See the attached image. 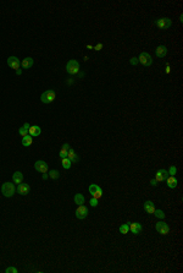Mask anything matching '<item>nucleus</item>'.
I'll use <instances>...</instances> for the list:
<instances>
[{"label": "nucleus", "mask_w": 183, "mask_h": 273, "mask_svg": "<svg viewBox=\"0 0 183 273\" xmlns=\"http://www.w3.org/2000/svg\"><path fill=\"white\" fill-rule=\"evenodd\" d=\"M1 194L5 197H12L16 192V186L12 183H4L1 185Z\"/></svg>", "instance_id": "f257e3e1"}, {"label": "nucleus", "mask_w": 183, "mask_h": 273, "mask_svg": "<svg viewBox=\"0 0 183 273\" xmlns=\"http://www.w3.org/2000/svg\"><path fill=\"white\" fill-rule=\"evenodd\" d=\"M55 98H56V93H55V91L54 89H48V91H45V92L42 93L40 101L44 104H49V103H51V102L55 101Z\"/></svg>", "instance_id": "f03ea898"}, {"label": "nucleus", "mask_w": 183, "mask_h": 273, "mask_svg": "<svg viewBox=\"0 0 183 273\" xmlns=\"http://www.w3.org/2000/svg\"><path fill=\"white\" fill-rule=\"evenodd\" d=\"M66 71L70 75H76L79 72V62L75 59L68 60V62L66 64Z\"/></svg>", "instance_id": "7ed1b4c3"}, {"label": "nucleus", "mask_w": 183, "mask_h": 273, "mask_svg": "<svg viewBox=\"0 0 183 273\" xmlns=\"http://www.w3.org/2000/svg\"><path fill=\"white\" fill-rule=\"evenodd\" d=\"M154 23L161 30H169L172 26V20L169 19V17H159V19L154 21Z\"/></svg>", "instance_id": "20e7f679"}, {"label": "nucleus", "mask_w": 183, "mask_h": 273, "mask_svg": "<svg viewBox=\"0 0 183 273\" xmlns=\"http://www.w3.org/2000/svg\"><path fill=\"white\" fill-rule=\"evenodd\" d=\"M138 61L142 64V65H144V66H150L151 64H153L151 55H150L149 53H146V52H142V53L139 54Z\"/></svg>", "instance_id": "39448f33"}, {"label": "nucleus", "mask_w": 183, "mask_h": 273, "mask_svg": "<svg viewBox=\"0 0 183 273\" xmlns=\"http://www.w3.org/2000/svg\"><path fill=\"white\" fill-rule=\"evenodd\" d=\"M155 228H156V232L161 235H167L170 233V227L166 222H158Z\"/></svg>", "instance_id": "423d86ee"}, {"label": "nucleus", "mask_w": 183, "mask_h": 273, "mask_svg": "<svg viewBox=\"0 0 183 273\" xmlns=\"http://www.w3.org/2000/svg\"><path fill=\"white\" fill-rule=\"evenodd\" d=\"M169 176H170L169 171L165 168H161V169H159L156 171V174H155V180H156L158 183H160V181H165Z\"/></svg>", "instance_id": "0eeeda50"}, {"label": "nucleus", "mask_w": 183, "mask_h": 273, "mask_svg": "<svg viewBox=\"0 0 183 273\" xmlns=\"http://www.w3.org/2000/svg\"><path fill=\"white\" fill-rule=\"evenodd\" d=\"M88 208L86 207V206H83V205H81V206H78V208L76 210V217L78 218V219H84V218H87L88 217Z\"/></svg>", "instance_id": "6e6552de"}, {"label": "nucleus", "mask_w": 183, "mask_h": 273, "mask_svg": "<svg viewBox=\"0 0 183 273\" xmlns=\"http://www.w3.org/2000/svg\"><path fill=\"white\" fill-rule=\"evenodd\" d=\"M34 169L37 170V171H39V173H47L48 171V169H49V167H48V164H47V162H44V160H37L35 163H34Z\"/></svg>", "instance_id": "1a4fd4ad"}, {"label": "nucleus", "mask_w": 183, "mask_h": 273, "mask_svg": "<svg viewBox=\"0 0 183 273\" xmlns=\"http://www.w3.org/2000/svg\"><path fill=\"white\" fill-rule=\"evenodd\" d=\"M7 65L10 66L11 69H14V70L20 69V65H21L20 59H18L17 57H9L7 58Z\"/></svg>", "instance_id": "9d476101"}, {"label": "nucleus", "mask_w": 183, "mask_h": 273, "mask_svg": "<svg viewBox=\"0 0 183 273\" xmlns=\"http://www.w3.org/2000/svg\"><path fill=\"white\" fill-rule=\"evenodd\" d=\"M31 191V186L26 183H21L16 186V192H18L20 195H27Z\"/></svg>", "instance_id": "9b49d317"}, {"label": "nucleus", "mask_w": 183, "mask_h": 273, "mask_svg": "<svg viewBox=\"0 0 183 273\" xmlns=\"http://www.w3.org/2000/svg\"><path fill=\"white\" fill-rule=\"evenodd\" d=\"M167 53H169V49H167L166 45H159V47L155 49V54H156L158 58H165L167 55Z\"/></svg>", "instance_id": "f8f14e48"}, {"label": "nucleus", "mask_w": 183, "mask_h": 273, "mask_svg": "<svg viewBox=\"0 0 183 273\" xmlns=\"http://www.w3.org/2000/svg\"><path fill=\"white\" fill-rule=\"evenodd\" d=\"M143 230V225L140 223H131L130 224V232H132L134 235H138Z\"/></svg>", "instance_id": "ddd939ff"}, {"label": "nucleus", "mask_w": 183, "mask_h": 273, "mask_svg": "<svg viewBox=\"0 0 183 273\" xmlns=\"http://www.w3.org/2000/svg\"><path fill=\"white\" fill-rule=\"evenodd\" d=\"M33 64H34L33 58L27 57V58H24V59L21 61V66H22L23 69H30V68H32V66H33Z\"/></svg>", "instance_id": "4468645a"}, {"label": "nucleus", "mask_w": 183, "mask_h": 273, "mask_svg": "<svg viewBox=\"0 0 183 273\" xmlns=\"http://www.w3.org/2000/svg\"><path fill=\"white\" fill-rule=\"evenodd\" d=\"M144 211L149 214H153L155 211V205L153 201H145L144 202Z\"/></svg>", "instance_id": "2eb2a0df"}, {"label": "nucleus", "mask_w": 183, "mask_h": 273, "mask_svg": "<svg viewBox=\"0 0 183 273\" xmlns=\"http://www.w3.org/2000/svg\"><path fill=\"white\" fill-rule=\"evenodd\" d=\"M165 181H166V184H167V186H169L170 189H176L177 185H178V181H177L176 176H171V175H170Z\"/></svg>", "instance_id": "dca6fc26"}, {"label": "nucleus", "mask_w": 183, "mask_h": 273, "mask_svg": "<svg viewBox=\"0 0 183 273\" xmlns=\"http://www.w3.org/2000/svg\"><path fill=\"white\" fill-rule=\"evenodd\" d=\"M28 134L32 136V137H35V136H39V135L42 134V129H40L38 125H33V126L30 127Z\"/></svg>", "instance_id": "f3484780"}, {"label": "nucleus", "mask_w": 183, "mask_h": 273, "mask_svg": "<svg viewBox=\"0 0 183 273\" xmlns=\"http://www.w3.org/2000/svg\"><path fill=\"white\" fill-rule=\"evenodd\" d=\"M12 181H14L16 185L21 184L22 181H23V174H22L21 171H15L14 174H12Z\"/></svg>", "instance_id": "a211bd4d"}, {"label": "nucleus", "mask_w": 183, "mask_h": 273, "mask_svg": "<svg viewBox=\"0 0 183 273\" xmlns=\"http://www.w3.org/2000/svg\"><path fill=\"white\" fill-rule=\"evenodd\" d=\"M67 158L72 162V163H77L78 160H79V157L76 154V152H75V150L73 148H71L70 147V150H68V153H67Z\"/></svg>", "instance_id": "6ab92c4d"}, {"label": "nucleus", "mask_w": 183, "mask_h": 273, "mask_svg": "<svg viewBox=\"0 0 183 273\" xmlns=\"http://www.w3.org/2000/svg\"><path fill=\"white\" fill-rule=\"evenodd\" d=\"M68 150H70V144L68 143H63L62 147L59 152V157L62 159V158H66L67 157V153H68Z\"/></svg>", "instance_id": "aec40b11"}, {"label": "nucleus", "mask_w": 183, "mask_h": 273, "mask_svg": "<svg viewBox=\"0 0 183 273\" xmlns=\"http://www.w3.org/2000/svg\"><path fill=\"white\" fill-rule=\"evenodd\" d=\"M33 143V137L32 136L28 134V135H26V136H23L22 137V144L24 147H30L31 144Z\"/></svg>", "instance_id": "412c9836"}, {"label": "nucleus", "mask_w": 183, "mask_h": 273, "mask_svg": "<svg viewBox=\"0 0 183 273\" xmlns=\"http://www.w3.org/2000/svg\"><path fill=\"white\" fill-rule=\"evenodd\" d=\"M30 124L28 123H24L23 124V126L22 127H20V129H18V134H20L22 137L23 136H26V135H28V131H30Z\"/></svg>", "instance_id": "4be33fe9"}, {"label": "nucleus", "mask_w": 183, "mask_h": 273, "mask_svg": "<svg viewBox=\"0 0 183 273\" xmlns=\"http://www.w3.org/2000/svg\"><path fill=\"white\" fill-rule=\"evenodd\" d=\"M84 202H86V197L82 194H76L75 195V203L76 205L81 206V205H84Z\"/></svg>", "instance_id": "5701e85b"}, {"label": "nucleus", "mask_w": 183, "mask_h": 273, "mask_svg": "<svg viewBox=\"0 0 183 273\" xmlns=\"http://www.w3.org/2000/svg\"><path fill=\"white\" fill-rule=\"evenodd\" d=\"M130 224H131V222H127V223L120 225V228H118V232H120L121 234H125V235H126L128 232H130Z\"/></svg>", "instance_id": "b1692460"}, {"label": "nucleus", "mask_w": 183, "mask_h": 273, "mask_svg": "<svg viewBox=\"0 0 183 273\" xmlns=\"http://www.w3.org/2000/svg\"><path fill=\"white\" fill-rule=\"evenodd\" d=\"M88 191H89V194H90L92 196H93L94 194H97V192H98V191H102V187L98 186L97 184H92V185H89Z\"/></svg>", "instance_id": "393cba45"}, {"label": "nucleus", "mask_w": 183, "mask_h": 273, "mask_svg": "<svg viewBox=\"0 0 183 273\" xmlns=\"http://www.w3.org/2000/svg\"><path fill=\"white\" fill-rule=\"evenodd\" d=\"M61 166L65 168V169H70L71 168V166H72V162L66 157V158H62L61 159Z\"/></svg>", "instance_id": "a878e982"}, {"label": "nucleus", "mask_w": 183, "mask_h": 273, "mask_svg": "<svg viewBox=\"0 0 183 273\" xmlns=\"http://www.w3.org/2000/svg\"><path fill=\"white\" fill-rule=\"evenodd\" d=\"M49 178H50V179H53V180L59 179V178H60V173H59V170H55V169L50 170V171H49Z\"/></svg>", "instance_id": "bb28decb"}, {"label": "nucleus", "mask_w": 183, "mask_h": 273, "mask_svg": "<svg viewBox=\"0 0 183 273\" xmlns=\"http://www.w3.org/2000/svg\"><path fill=\"white\" fill-rule=\"evenodd\" d=\"M153 214H155V217L159 218V219H164V218L166 217V214H165V212L162 210H155Z\"/></svg>", "instance_id": "cd10ccee"}, {"label": "nucleus", "mask_w": 183, "mask_h": 273, "mask_svg": "<svg viewBox=\"0 0 183 273\" xmlns=\"http://www.w3.org/2000/svg\"><path fill=\"white\" fill-rule=\"evenodd\" d=\"M167 171H169V174H170L171 176H175V175H176V173H177V168H176L175 166H171V167H170V169H169Z\"/></svg>", "instance_id": "c85d7f7f"}, {"label": "nucleus", "mask_w": 183, "mask_h": 273, "mask_svg": "<svg viewBox=\"0 0 183 273\" xmlns=\"http://www.w3.org/2000/svg\"><path fill=\"white\" fill-rule=\"evenodd\" d=\"M89 205H90L92 207H97V206H98V198L92 197V198L89 200Z\"/></svg>", "instance_id": "c756f323"}, {"label": "nucleus", "mask_w": 183, "mask_h": 273, "mask_svg": "<svg viewBox=\"0 0 183 273\" xmlns=\"http://www.w3.org/2000/svg\"><path fill=\"white\" fill-rule=\"evenodd\" d=\"M5 272H6V273H17L18 269L15 268V267H7V268L5 269Z\"/></svg>", "instance_id": "7c9ffc66"}, {"label": "nucleus", "mask_w": 183, "mask_h": 273, "mask_svg": "<svg viewBox=\"0 0 183 273\" xmlns=\"http://www.w3.org/2000/svg\"><path fill=\"white\" fill-rule=\"evenodd\" d=\"M138 62H139V61H138V58H137V57H133V58H131V60H130V64H131V65H133V66H135Z\"/></svg>", "instance_id": "2f4dec72"}, {"label": "nucleus", "mask_w": 183, "mask_h": 273, "mask_svg": "<svg viewBox=\"0 0 183 273\" xmlns=\"http://www.w3.org/2000/svg\"><path fill=\"white\" fill-rule=\"evenodd\" d=\"M102 48H103V44H102V43H99V44H97V45H95V47H93V49H94V50H97V52L102 50Z\"/></svg>", "instance_id": "473e14b6"}, {"label": "nucleus", "mask_w": 183, "mask_h": 273, "mask_svg": "<svg viewBox=\"0 0 183 273\" xmlns=\"http://www.w3.org/2000/svg\"><path fill=\"white\" fill-rule=\"evenodd\" d=\"M156 184H158V181L155 180V179H151V180H150V185H151V186H156Z\"/></svg>", "instance_id": "72a5a7b5"}, {"label": "nucleus", "mask_w": 183, "mask_h": 273, "mask_svg": "<svg viewBox=\"0 0 183 273\" xmlns=\"http://www.w3.org/2000/svg\"><path fill=\"white\" fill-rule=\"evenodd\" d=\"M165 72H166V74H170V72H171V69H170V65H169V64H166V69H165Z\"/></svg>", "instance_id": "f704fd0d"}, {"label": "nucleus", "mask_w": 183, "mask_h": 273, "mask_svg": "<svg viewBox=\"0 0 183 273\" xmlns=\"http://www.w3.org/2000/svg\"><path fill=\"white\" fill-rule=\"evenodd\" d=\"M42 178H43V179H44V180H47V179H48V178H49V175H48V174H47V173H43V176H42Z\"/></svg>", "instance_id": "c9c22d12"}, {"label": "nucleus", "mask_w": 183, "mask_h": 273, "mask_svg": "<svg viewBox=\"0 0 183 273\" xmlns=\"http://www.w3.org/2000/svg\"><path fill=\"white\" fill-rule=\"evenodd\" d=\"M16 74H17V75H21V74H22V70H21V69H17V70H16Z\"/></svg>", "instance_id": "e433bc0d"}]
</instances>
